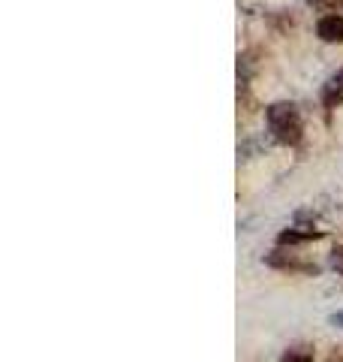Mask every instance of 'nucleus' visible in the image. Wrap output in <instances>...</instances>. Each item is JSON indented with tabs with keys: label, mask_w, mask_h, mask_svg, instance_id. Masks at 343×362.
I'll use <instances>...</instances> for the list:
<instances>
[{
	"label": "nucleus",
	"mask_w": 343,
	"mask_h": 362,
	"mask_svg": "<svg viewBox=\"0 0 343 362\" xmlns=\"http://www.w3.org/2000/svg\"><path fill=\"white\" fill-rule=\"evenodd\" d=\"M268 127L271 136L277 139L280 145H299L301 142V115L292 103H274L268 106Z\"/></svg>",
	"instance_id": "1"
},
{
	"label": "nucleus",
	"mask_w": 343,
	"mask_h": 362,
	"mask_svg": "<svg viewBox=\"0 0 343 362\" xmlns=\"http://www.w3.org/2000/svg\"><path fill=\"white\" fill-rule=\"evenodd\" d=\"M265 263L274 266V269H286V272H307V275H313V272H316L313 263H301L295 254H286V251H271L265 257Z\"/></svg>",
	"instance_id": "2"
},
{
	"label": "nucleus",
	"mask_w": 343,
	"mask_h": 362,
	"mask_svg": "<svg viewBox=\"0 0 343 362\" xmlns=\"http://www.w3.org/2000/svg\"><path fill=\"white\" fill-rule=\"evenodd\" d=\"M316 33L325 42H343V16H323L316 25Z\"/></svg>",
	"instance_id": "3"
},
{
	"label": "nucleus",
	"mask_w": 343,
	"mask_h": 362,
	"mask_svg": "<svg viewBox=\"0 0 343 362\" xmlns=\"http://www.w3.org/2000/svg\"><path fill=\"white\" fill-rule=\"evenodd\" d=\"M340 103H343V70L337 76H331L328 85L323 88V106L325 109H335Z\"/></svg>",
	"instance_id": "4"
},
{
	"label": "nucleus",
	"mask_w": 343,
	"mask_h": 362,
	"mask_svg": "<svg viewBox=\"0 0 343 362\" xmlns=\"http://www.w3.org/2000/svg\"><path fill=\"white\" fill-rule=\"evenodd\" d=\"M313 239H323L319 230H304V226H295V230H283L277 235L280 245H301V242H313Z\"/></svg>",
	"instance_id": "5"
},
{
	"label": "nucleus",
	"mask_w": 343,
	"mask_h": 362,
	"mask_svg": "<svg viewBox=\"0 0 343 362\" xmlns=\"http://www.w3.org/2000/svg\"><path fill=\"white\" fill-rule=\"evenodd\" d=\"M313 356H316L313 344H295L280 356V362H313Z\"/></svg>",
	"instance_id": "6"
},
{
	"label": "nucleus",
	"mask_w": 343,
	"mask_h": 362,
	"mask_svg": "<svg viewBox=\"0 0 343 362\" xmlns=\"http://www.w3.org/2000/svg\"><path fill=\"white\" fill-rule=\"evenodd\" d=\"M331 266L337 272H343V247H335V251H331Z\"/></svg>",
	"instance_id": "7"
},
{
	"label": "nucleus",
	"mask_w": 343,
	"mask_h": 362,
	"mask_svg": "<svg viewBox=\"0 0 343 362\" xmlns=\"http://www.w3.org/2000/svg\"><path fill=\"white\" fill-rule=\"evenodd\" d=\"M331 323H335V326H340V329H343V311H337V314H331Z\"/></svg>",
	"instance_id": "8"
},
{
	"label": "nucleus",
	"mask_w": 343,
	"mask_h": 362,
	"mask_svg": "<svg viewBox=\"0 0 343 362\" xmlns=\"http://www.w3.org/2000/svg\"><path fill=\"white\" fill-rule=\"evenodd\" d=\"M331 362H343V359H331Z\"/></svg>",
	"instance_id": "9"
}]
</instances>
